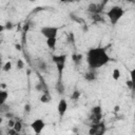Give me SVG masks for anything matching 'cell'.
Returning a JSON list of instances; mask_svg holds the SVG:
<instances>
[{
    "label": "cell",
    "mask_w": 135,
    "mask_h": 135,
    "mask_svg": "<svg viewBox=\"0 0 135 135\" xmlns=\"http://www.w3.org/2000/svg\"><path fill=\"white\" fill-rule=\"evenodd\" d=\"M111 58L104 47H92L86 53V62L91 70H97L107 65Z\"/></svg>",
    "instance_id": "1"
},
{
    "label": "cell",
    "mask_w": 135,
    "mask_h": 135,
    "mask_svg": "<svg viewBox=\"0 0 135 135\" xmlns=\"http://www.w3.org/2000/svg\"><path fill=\"white\" fill-rule=\"evenodd\" d=\"M123 15H124V9L119 5H114L107 12V17L109 18L112 25H116Z\"/></svg>",
    "instance_id": "2"
},
{
    "label": "cell",
    "mask_w": 135,
    "mask_h": 135,
    "mask_svg": "<svg viewBox=\"0 0 135 135\" xmlns=\"http://www.w3.org/2000/svg\"><path fill=\"white\" fill-rule=\"evenodd\" d=\"M66 58L68 56L65 54H61V55H53L52 56V60L55 63L58 74H59V80L62 79V74L64 71V66H65V62H66Z\"/></svg>",
    "instance_id": "3"
},
{
    "label": "cell",
    "mask_w": 135,
    "mask_h": 135,
    "mask_svg": "<svg viewBox=\"0 0 135 135\" xmlns=\"http://www.w3.org/2000/svg\"><path fill=\"white\" fill-rule=\"evenodd\" d=\"M58 31H59L58 26H42L40 28V33L42 34L43 37H45V39L57 38Z\"/></svg>",
    "instance_id": "4"
},
{
    "label": "cell",
    "mask_w": 135,
    "mask_h": 135,
    "mask_svg": "<svg viewBox=\"0 0 135 135\" xmlns=\"http://www.w3.org/2000/svg\"><path fill=\"white\" fill-rule=\"evenodd\" d=\"M101 117H102V110H101V107H100V105L93 107L92 110H91V115H90V119L92 120V122H93V123H98V122H100Z\"/></svg>",
    "instance_id": "5"
},
{
    "label": "cell",
    "mask_w": 135,
    "mask_h": 135,
    "mask_svg": "<svg viewBox=\"0 0 135 135\" xmlns=\"http://www.w3.org/2000/svg\"><path fill=\"white\" fill-rule=\"evenodd\" d=\"M30 127L32 128V130L34 131V133H35L36 135H39V134L43 131V129L45 128V122H44L43 119L37 118V119H35L34 121L31 122Z\"/></svg>",
    "instance_id": "6"
},
{
    "label": "cell",
    "mask_w": 135,
    "mask_h": 135,
    "mask_svg": "<svg viewBox=\"0 0 135 135\" xmlns=\"http://www.w3.org/2000/svg\"><path fill=\"white\" fill-rule=\"evenodd\" d=\"M103 5L104 3H90L88 6V12L92 15H100V13L103 9Z\"/></svg>",
    "instance_id": "7"
},
{
    "label": "cell",
    "mask_w": 135,
    "mask_h": 135,
    "mask_svg": "<svg viewBox=\"0 0 135 135\" xmlns=\"http://www.w3.org/2000/svg\"><path fill=\"white\" fill-rule=\"evenodd\" d=\"M66 110H68V101L64 98H62V99L59 100L58 105H57V112H58L60 118H62L64 116Z\"/></svg>",
    "instance_id": "8"
},
{
    "label": "cell",
    "mask_w": 135,
    "mask_h": 135,
    "mask_svg": "<svg viewBox=\"0 0 135 135\" xmlns=\"http://www.w3.org/2000/svg\"><path fill=\"white\" fill-rule=\"evenodd\" d=\"M37 68H38V70L41 73H45L47 71V63H46V61L43 60V59H39L37 61Z\"/></svg>",
    "instance_id": "9"
},
{
    "label": "cell",
    "mask_w": 135,
    "mask_h": 135,
    "mask_svg": "<svg viewBox=\"0 0 135 135\" xmlns=\"http://www.w3.org/2000/svg\"><path fill=\"white\" fill-rule=\"evenodd\" d=\"M96 78H97L96 73H95L93 70H91V71H89V72H86V73L84 74V79H85L88 82H93V81L96 80Z\"/></svg>",
    "instance_id": "10"
},
{
    "label": "cell",
    "mask_w": 135,
    "mask_h": 135,
    "mask_svg": "<svg viewBox=\"0 0 135 135\" xmlns=\"http://www.w3.org/2000/svg\"><path fill=\"white\" fill-rule=\"evenodd\" d=\"M105 131H107L105 124H104L103 122H101V121H100V122H98V123H97V130H96L95 135H104Z\"/></svg>",
    "instance_id": "11"
},
{
    "label": "cell",
    "mask_w": 135,
    "mask_h": 135,
    "mask_svg": "<svg viewBox=\"0 0 135 135\" xmlns=\"http://www.w3.org/2000/svg\"><path fill=\"white\" fill-rule=\"evenodd\" d=\"M82 59H83V56H82L81 54L76 53V54H73V55H72V60H73V62H74L76 65H79V64L82 62Z\"/></svg>",
    "instance_id": "12"
},
{
    "label": "cell",
    "mask_w": 135,
    "mask_h": 135,
    "mask_svg": "<svg viewBox=\"0 0 135 135\" xmlns=\"http://www.w3.org/2000/svg\"><path fill=\"white\" fill-rule=\"evenodd\" d=\"M8 98V92L6 90H0V105L5 103Z\"/></svg>",
    "instance_id": "13"
},
{
    "label": "cell",
    "mask_w": 135,
    "mask_h": 135,
    "mask_svg": "<svg viewBox=\"0 0 135 135\" xmlns=\"http://www.w3.org/2000/svg\"><path fill=\"white\" fill-rule=\"evenodd\" d=\"M56 43H57V38H50L46 39V45L50 50H54L56 47Z\"/></svg>",
    "instance_id": "14"
},
{
    "label": "cell",
    "mask_w": 135,
    "mask_h": 135,
    "mask_svg": "<svg viewBox=\"0 0 135 135\" xmlns=\"http://www.w3.org/2000/svg\"><path fill=\"white\" fill-rule=\"evenodd\" d=\"M12 129H14L16 132L20 133V132H21V130H22V122H21L20 120H15L14 126H13V128H12Z\"/></svg>",
    "instance_id": "15"
},
{
    "label": "cell",
    "mask_w": 135,
    "mask_h": 135,
    "mask_svg": "<svg viewBox=\"0 0 135 135\" xmlns=\"http://www.w3.org/2000/svg\"><path fill=\"white\" fill-rule=\"evenodd\" d=\"M56 91L59 94H63V92H64V85H63V83H62L61 80H58V82L56 84Z\"/></svg>",
    "instance_id": "16"
},
{
    "label": "cell",
    "mask_w": 135,
    "mask_h": 135,
    "mask_svg": "<svg viewBox=\"0 0 135 135\" xmlns=\"http://www.w3.org/2000/svg\"><path fill=\"white\" fill-rule=\"evenodd\" d=\"M9 111H11V107H9L6 102L0 105V113H1V114H5V113H7V112H9Z\"/></svg>",
    "instance_id": "17"
},
{
    "label": "cell",
    "mask_w": 135,
    "mask_h": 135,
    "mask_svg": "<svg viewBox=\"0 0 135 135\" xmlns=\"http://www.w3.org/2000/svg\"><path fill=\"white\" fill-rule=\"evenodd\" d=\"M51 96L49 95V93H43L42 94V96H41V98H40V101L41 102H43V103H46V102H49V101H51Z\"/></svg>",
    "instance_id": "18"
},
{
    "label": "cell",
    "mask_w": 135,
    "mask_h": 135,
    "mask_svg": "<svg viewBox=\"0 0 135 135\" xmlns=\"http://www.w3.org/2000/svg\"><path fill=\"white\" fill-rule=\"evenodd\" d=\"M35 89H36L37 91H39V92L47 93V91H46V89H45V86H44V84H43V83H37V84L35 85Z\"/></svg>",
    "instance_id": "19"
},
{
    "label": "cell",
    "mask_w": 135,
    "mask_h": 135,
    "mask_svg": "<svg viewBox=\"0 0 135 135\" xmlns=\"http://www.w3.org/2000/svg\"><path fill=\"white\" fill-rule=\"evenodd\" d=\"M112 77L114 80H118L120 78V71L118 69H114L112 72Z\"/></svg>",
    "instance_id": "20"
},
{
    "label": "cell",
    "mask_w": 135,
    "mask_h": 135,
    "mask_svg": "<svg viewBox=\"0 0 135 135\" xmlns=\"http://www.w3.org/2000/svg\"><path fill=\"white\" fill-rule=\"evenodd\" d=\"M11 69H12V62H11V61H7V62H5V63L3 64L2 71H4V72H8V71H11Z\"/></svg>",
    "instance_id": "21"
},
{
    "label": "cell",
    "mask_w": 135,
    "mask_h": 135,
    "mask_svg": "<svg viewBox=\"0 0 135 135\" xmlns=\"http://www.w3.org/2000/svg\"><path fill=\"white\" fill-rule=\"evenodd\" d=\"M92 20L94 22H103L101 15H92Z\"/></svg>",
    "instance_id": "22"
},
{
    "label": "cell",
    "mask_w": 135,
    "mask_h": 135,
    "mask_svg": "<svg viewBox=\"0 0 135 135\" xmlns=\"http://www.w3.org/2000/svg\"><path fill=\"white\" fill-rule=\"evenodd\" d=\"M80 95H81V93H80L79 91H74L73 94L71 95V99H72V100H77V99H79Z\"/></svg>",
    "instance_id": "23"
},
{
    "label": "cell",
    "mask_w": 135,
    "mask_h": 135,
    "mask_svg": "<svg viewBox=\"0 0 135 135\" xmlns=\"http://www.w3.org/2000/svg\"><path fill=\"white\" fill-rule=\"evenodd\" d=\"M96 130H97V123H93L89 130V135H95Z\"/></svg>",
    "instance_id": "24"
},
{
    "label": "cell",
    "mask_w": 135,
    "mask_h": 135,
    "mask_svg": "<svg viewBox=\"0 0 135 135\" xmlns=\"http://www.w3.org/2000/svg\"><path fill=\"white\" fill-rule=\"evenodd\" d=\"M127 86H128L130 90H133V89H134V81H133L132 79L127 80Z\"/></svg>",
    "instance_id": "25"
},
{
    "label": "cell",
    "mask_w": 135,
    "mask_h": 135,
    "mask_svg": "<svg viewBox=\"0 0 135 135\" xmlns=\"http://www.w3.org/2000/svg\"><path fill=\"white\" fill-rule=\"evenodd\" d=\"M7 135H21V134H20V133H18V132H16L14 129L9 128V129L7 130Z\"/></svg>",
    "instance_id": "26"
},
{
    "label": "cell",
    "mask_w": 135,
    "mask_h": 135,
    "mask_svg": "<svg viewBox=\"0 0 135 135\" xmlns=\"http://www.w3.org/2000/svg\"><path fill=\"white\" fill-rule=\"evenodd\" d=\"M17 68H18L19 70H22V69L24 68V63H23V61H22L21 59H19V60L17 61Z\"/></svg>",
    "instance_id": "27"
},
{
    "label": "cell",
    "mask_w": 135,
    "mask_h": 135,
    "mask_svg": "<svg viewBox=\"0 0 135 135\" xmlns=\"http://www.w3.org/2000/svg\"><path fill=\"white\" fill-rule=\"evenodd\" d=\"M4 116H5L6 118H8V119H13L15 115H14V113H12V112L9 111V112H7V113H5V114H4Z\"/></svg>",
    "instance_id": "28"
},
{
    "label": "cell",
    "mask_w": 135,
    "mask_h": 135,
    "mask_svg": "<svg viewBox=\"0 0 135 135\" xmlns=\"http://www.w3.org/2000/svg\"><path fill=\"white\" fill-rule=\"evenodd\" d=\"M24 110H25L27 113H30V112H31V105H30L28 103H26V104L24 105Z\"/></svg>",
    "instance_id": "29"
},
{
    "label": "cell",
    "mask_w": 135,
    "mask_h": 135,
    "mask_svg": "<svg viewBox=\"0 0 135 135\" xmlns=\"http://www.w3.org/2000/svg\"><path fill=\"white\" fill-rule=\"evenodd\" d=\"M4 27H5V28H12V27H13V25H12V23H11V22H7V23H6V26H4Z\"/></svg>",
    "instance_id": "30"
},
{
    "label": "cell",
    "mask_w": 135,
    "mask_h": 135,
    "mask_svg": "<svg viewBox=\"0 0 135 135\" xmlns=\"http://www.w3.org/2000/svg\"><path fill=\"white\" fill-rule=\"evenodd\" d=\"M5 30V27H4V25H2V24H0V33H2L3 31Z\"/></svg>",
    "instance_id": "31"
},
{
    "label": "cell",
    "mask_w": 135,
    "mask_h": 135,
    "mask_svg": "<svg viewBox=\"0 0 135 135\" xmlns=\"http://www.w3.org/2000/svg\"><path fill=\"white\" fill-rule=\"evenodd\" d=\"M2 68H3V64H2V60L0 59V71L2 70Z\"/></svg>",
    "instance_id": "32"
},
{
    "label": "cell",
    "mask_w": 135,
    "mask_h": 135,
    "mask_svg": "<svg viewBox=\"0 0 135 135\" xmlns=\"http://www.w3.org/2000/svg\"><path fill=\"white\" fill-rule=\"evenodd\" d=\"M2 121H3V118H2V117H1V116H0V124H1V123H2Z\"/></svg>",
    "instance_id": "33"
},
{
    "label": "cell",
    "mask_w": 135,
    "mask_h": 135,
    "mask_svg": "<svg viewBox=\"0 0 135 135\" xmlns=\"http://www.w3.org/2000/svg\"><path fill=\"white\" fill-rule=\"evenodd\" d=\"M0 135H3V134H2V130H1V129H0Z\"/></svg>",
    "instance_id": "34"
},
{
    "label": "cell",
    "mask_w": 135,
    "mask_h": 135,
    "mask_svg": "<svg viewBox=\"0 0 135 135\" xmlns=\"http://www.w3.org/2000/svg\"><path fill=\"white\" fill-rule=\"evenodd\" d=\"M0 45H1V40H0Z\"/></svg>",
    "instance_id": "35"
}]
</instances>
